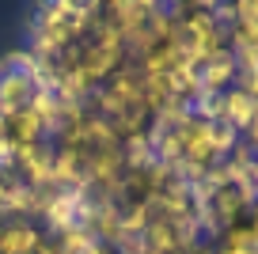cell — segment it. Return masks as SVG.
<instances>
[{"instance_id":"cell-2","label":"cell","mask_w":258,"mask_h":254,"mask_svg":"<svg viewBox=\"0 0 258 254\" xmlns=\"http://www.w3.org/2000/svg\"><path fill=\"white\" fill-rule=\"evenodd\" d=\"M202 129H205V141H209V148H213V156H228V152L239 144V129L232 125V121L220 114V118H213V121H202Z\"/></svg>"},{"instance_id":"cell-5","label":"cell","mask_w":258,"mask_h":254,"mask_svg":"<svg viewBox=\"0 0 258 254\" xmlns=\"http://www.w3.org/2000/svg\"><path fill=\"white\" fill-rule=\"evenodd\" d=\"M190 4H194V8H198V12H213V8H217V4H220V0H190Z\"/></svg>"},{"instance_id":"cell-1","label":"cell","mask_w":258,"mask_h":254,"mask_svg":"<svg viewBox=\"0 0 258 254\" xmlns=\"http://www.w3.org/2000/svg\"><path fill=\"white\" fill-rule=\"evenodd\" d=\"M38 243L42 239L31 224H8V228H0V254H34Z\"/></svg>"},{"instance_id":"cell-3","label":"cell","mask_w":258,"mask_h":254,"mask_svg":"<svg viewBox=\"0 0 258 254\" xmlns=\"http://www.w3.org/2000/svg\"><path fill=\"white\" fill-rule=\"evenodd\" d=\"M224 118L232 121L239 133H247L250 129V121L258 118L254 114V103H250V95L243 88H232V91H224Z\"/></svg>"},{"instance_id":"cell-4","label":"cell","mask_w":258,"mask_h":254,"mask_svg":"<svg viewBox=\"0 0 258 254\" xmlns=\"http://www.w3.org/2000/svg\"><path fill=\"white\" fill-rule=\"evenodd\" d=\"M232 8L239 31H258V0H232Z\"/></svg>"}]
</instances>
